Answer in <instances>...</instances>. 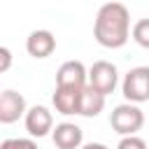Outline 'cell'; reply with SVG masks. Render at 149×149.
Masks as SVG:
<instances>
[{
	"label": "cell",
	"mask_w": 149,
	"mask_h": 149,
	"mask_svg": "<svg viewBox=\"0 0 149 149\" xmlns=\"http://www.w3.org/2000/svg\"><path fill=\"white\" fill-rule=\"evenodd\" d=\"M93 37L105 49H121L130 37V14L121 2H105L93 21Z\"/></svg>",
	"instance_id": "cell-1"
},
{
	"label": "cell",
	"mask_w": 149,
	"mask_h": 149,
	"mask_svg": "<svg viewBox=\"0 0 149 149\" xmlns=\"http://www.w3.org/2000/svg\"><path fill=\"white\" fill-rule=\"evenodd\" d=\"M109 123L112 128L119 133V135H135L142 126H144V112L135 105V102H123V105H116L112 109V116H109Z\"/></svg>",
	"instance_id": "cell-2"
},
{
	"label": "cell",
	"mask_w": 149,
	"mask_h": 149,
	"mask_svg": "<svg viewBox=\"0 0 149 149\" xmlns=\"http://www.w3.org/2000/svg\"><path fill=\"white\" fill-rule=\"evenodd\" d=\"M121 93L128 102H135V105L147 102L149 100V68L137 65V68L128 70L121 81Z\"/></svg>",
	"instance_id": "cell-3"
},
{
	"label": "cell",
	"mask_w": 149,
	"mask_h": 149,
	"mask_svg": "<svg viewBox=\"0 0 149 149\" xmlns=\"http://www.w3.org/2000/svg\"><path fill=\"white\" fill-rule=\"evenodd\" d=\"M119 84V70L114 63L109 61H95L88 68V86L95 88L98 93H102L105 98L116 88Z\"/></svg>",
	"instance_id": "cell-4"
},
{
	"label": "cell",
	"mask_w": 149,
	"mask_h": 149,
	"mask_svg": "<svg viewBox=\"0 0 149 149\" xmlns=\"http://www.w3.org/2000/svg\"><path fill=\"white\" fill-rule=\"evenodd\" d=\"M88 84V70L81 61H65L56 72V86L63 88H84Z\"/></svg>",
	"instance_id": "cell-5"
},
{
	"label": "cell",
	"mask_w": 149,
	"mask_h": 149,
	"mask_svg": "<svg viewBox=\"0 0 149 149\" xmlns=\"http://www.w3.org/2000/svg\"><path fill=\"white\" fill-rule=\"evenodd\" d=\"M26 98L19 91H0V123H14L21 116H26Z\"/></svg>",
	"instance_id": "cell-6"
},
{
	"label": "cell",
	"mask_w": 149,
	"mask_h": 149,
	"mask_svg": "<svg viewBox=\"0 0 149 149\" xmlns=\"http://www.w3.org/2000/svg\"><path fill=\"white\" fill-rule=\"evenodd\" d=\"M26 130L30 137H44L49 130H54V116L44 105H33L26 112Z\"/></svg>",
	"instance_id": "cell-7"
},
{
	"label": "cell",
	"mask_w": 149,
	"mask_h": 149,
	"mask_svg": "<svg viewBox=\"0 0 149 149\" xmlns=\"http://www.w3.org/2000/svg\"><path fill=\"white\" fill-rule=\"evenodd\" d=\"M26 51L33 58H49L56 51V37L51 30H33L26 40Z\"/></svg>",
	"instance_id": "cell-8"
},
{
	"label": "cell",
	"mask_w": 149,
	"mask_h": 149,
	"mask_svg": "<svg viewBox=\"0 0 149 149\" xmlns=\"http://www.w3.org/2000/svg\"><path fill=\"white\" fill-rule=\"evenodd\" d=\"M51 140H54V144L58 149H79L81 140H84V130L77 123L63 121L51 130Z\"/></svg>",
	"instance_id": "cell-9"
},
{
	"label": "cell",
	"mask_w": 149,
	"mask_h": 149,
	"mask_svg": "<svg viewBox=\"0 0 149 149\" xmlns=\"http://www.w3.org/2000/svg\"><path fill=\"white\" fill-rule=\"evenodd\" d=\"M81 91L84 88H63V86H56L54 88V95H51V102L56 107L58 114H79V98H81Z\"/></svg>",
	"instance_id": "cell-10"
},
{
	"label": "cell",
	"mask_w": 149,
	"mask_h": 149,
	"mask_svg": "<svg viewBox=\"0 0 149 149\" xmlns=\"http://www.w3.org/2000/svg\"><path fill=\"white\" fill-rule=\"evenodd\" d=\"M102 107H105V95L86 84L84 91H81V98H79V116L93 119V116H98L102 112Z\"/></svg>",
	"instance_id": "cell-11"
},
{
	"label": "cell",
	"mask_w": 149,
	"mask_h": 149,
	"mask_svg": "<svg viewBox=\"0 0 149 149\" xmlns=\"http://www.w3.org/2000/svg\"><path fill=\"white\" fill-rule=\"evenodd\" d=\"M130 35H133V40H135L142 49H149V19H140V21L133 26Z\"/></svg>",
	"instance_id": "cell-12"
},
{
	"label": "cell",
	"mask_w": 149,
	"mask_h": 149,
	"mask_svg": "<svg viewBox=\"0 0 149 149\" xmlns=\"http://www.w3.org/2000/svg\"><path fill=\"white\" fill-rule=\"evenodd\" d=\"M0 149H37V144L28 137H9L0 144Z\"/></svg>",
	"instance_id": "cell-13"
},
{
	"label": "cell",
	"mask_w": 149,
	"mask_h": 149,
	"mask_svg": "<svg viewBox=\"0 0 149 149\" xmlns=\"http://www.w3.org/2000/svg\"><path fill=\"white\" fill-rule=\"evenodd\" d=\"M116 149H147V142L142 137H137V135H126V137L119 140Z\"/></svg>",
	"instance_id": "cell-14"
},
{
	"label": "cell",
	"mask_w": 149,
	"mask_h": 149,
	"mask_svg": "<svg viewBox=\"0 0 149 149\" xmlns=\"http://www.w3.org/2000/svg\"><path fill=\"white\" fill-rule=\"evenodd\" d=\"M12 61H14L12 51H9L7 47H0V74H2V72H7V70L12 68Z\"/></svg>",
	"instance_id": "cell-15"
},
{
	"label": "cell",
	"mask_w": 149,
	"mask_h": 149,
	"mask_svg": "<svg viewBox=\"0 0 149 149\" xmlns=\"http://www.w3.org/2000/svg\"><path fill=\"white\" fill-rule=\"evenodd\" d=\"M79 149H109V147H105L102 142H88V144H84V147H79Z\"/></svg>",
	"instance_id": "cell-16"
}]
</instances>
